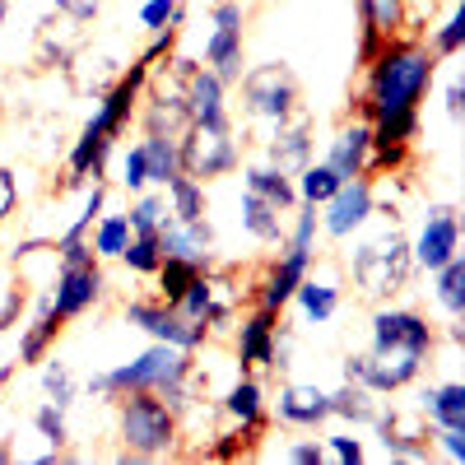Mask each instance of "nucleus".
<instances>
[{
  "mask_svg": "<svg viewBox=\"0 0 465 465\" xmlns=\"http://www.w3.org/2000/svg\"><path fill=\"white\" fill-rule=\"evenodd\" d=\"M261 433H265V429H247V423H238V429H232V433H219V442L210 447V456H214V460H232V456L252 451Z\"/></svg>",
  "mask_w": 465,
  "mask_h": 465,
  "instance_id": "obj_38",
  "label": "nucleus"
},
{
  "mask_svg": "<svg viewBox=\"0 0 465 465\" xmlns=\"http://www.w3.org/2000/svg\"><path fill=\"white\" fill-rule=\"evenodd\" d=\"M163 219H173V214H168V201H163V196H144V191H140V201L126 210L131 232H159Z\"/></svg>",
  "mask_w": 465,
  "mask_h": 465,
  "instance_id": "obj_35",
  "label": "nucleus"
},
{
  "mask_svg": "<svg viewBox=\"0 0 465 465\" xmlns=\"http://www.w3.org/2000/svg\"><path fill=\"white\" fill-rule=\"evenodd\" d=\"M377 391H368V386H359V381H344L340 391L331 396V414H340V419H354V423H372L377 419V401H372Z\"/></svg>",
  "mask_w": 465,
  "mask_h": 465,
  "instance_id": "obj_30",
  "label": "nucleus"
},
{
  "mask_svg": "<svg viewBox=\"0 0 465 465\" xmlns=\"http://www.w3.org/2000/svg\"><path fill=\"white\" fill-rule=\"evenodd\" d=\"M359 19L377 37H401L410 15H405V0H359Z\"/></svg>",
  "mask_w": 465,
  "mask_h": 465,
  "instance_id": "obj_29",
  "label": "nucleus"
},
{
  "mask_svg": "<svg viewBox=\"0 0 465 465\" xmlns=\"http://www.w3.org/2000/svg\"><path fill=\"white\" fill-rule=\"evenodd\" d=\"M372 182H368V173L363 177H349V182H340V191L326 201V214H322V228L331 232V238H349L368 214H372Z\"/></svg>",
  "mask_w": 465,
  "mask_h": 465,
  "instance_id": "obj_13",
  "label": "nucleus"
},
{
  "mask_svg": "<svg viewBox=\"0 0 465 465\" xmlns=\"http://www.w3.org/2000/svg\"><path fill=\"white\" fill-rule=\"evenodd\" d=\"M247 191H252V196H261V201H270L280 214L298 205V186H293L289 173L275 168V163H270V168H252V173H247Z\"/></svg>",
  "mask_w": 465,
  "mask_h": 465,
  "instance_id": "obj_23",
  "label": "nucleus"
},
{
  "mask_svg": "<svg viewBox=\"0 0 465 465\" xmlns=\"http://www.w3.org/2000/svg\"><path fill=\"white\" fill-rule=\"evenodd\" d=\"M447 116H451V122H460V116H465V84L460 80L447 84Z\"/></svg>",
  "mask_w": 465,
  "mask_h": 465,
  "instance_id": "obj_50",
  "label": "nucleus"
},
{
  "mask_svg": "<svg viewBox=\"0 0 465 465\" xmlns=\"http://www.w3.org/2000/svg\"><path fill=\"white\" fill-rule=\"evenodd\" d=\"M293 298H298V307H302V317L307 322H331L335 317V307H340V289L335 284H322V280H298V289H293Z\"/></svg>",
  "mask_w": 465,
  "mask_h": 465,
  "instance_id": "obj_27",
  "label": "nucleus"
},
{
  "mask_svg": "<svg viewBox=\"0 0 465 465\" xmlns=\"http://www.w3.org/2000/svg\"><path fill=\"white\" fill-rule=\"evenodd\" d=\"M331 451H335V460H344V465H359L363 460V442L359 438H331Z\"/></svg>",
  "mask_w": 465,
  "mask_h": 465,
  "instance_id": "obj_48",
  "label": "nucleus"
},
{
  "mask_svg": "<svg viewBox=\"0 0 465 465\" xmlns=\"http://www.w3.org/2000/svg\"><path fill=\"white\" fill-rule=\"evenodd\" d=\"M307 265H312V252H293L284 247V256L265 270V280L256 284V307H270V312H284V302L293 298L298 280L307 275Z\"/></svg>",
  "mask_w": 465,
  "mask_h": 465,
  "instance_id": "obj_15",
  "label": "nucleus"
},
{
  "mask_svg": "<svg viewBox=\"0 0 465 465\" xmlns=\"http://www.w3.org/2000/svg\"><path fill=\"white\" fill-rule=\"evenodd\" d=\"M242 228L252 232L256 242H284V223H280V210L261 201V196H242Z\"/></svg>",
  "mask_w": 465,
  "mask_h": 465,
  "instance_id": "obj_26",
  "label": "nucleus"
},
{
  "mask_svg": "<svg viewBox=\"0 0 465 465\" xmlns=\"http://www.w3.org/2000/svg\"><path fill=\"white\" fill-rule=\"evenodd\" d=\"M223 80L210 70V65H191L186 74H182V98H186V107H191V122L196 126H214V131H228L232 126V116H228V107H223Z\"/></svg>",
  "mask_w": 465,
  "mask_h": 465,
  "instance_id": "obj_10",
  "label": "nucleus"
},
{
  "mask_svg": "<svg viewBox=\"0 0 465 465\" xmlns=\"http://www.w3.org/2000/svg\"><path fill=\"white\" fill-rule=\"evenodd\" d=\"M33 429L43 433L52 447H65V442H70V429H65V410H61V405H52V401H47L43 410H37V414H33Z\"/></svg>",
  "mask_w": 465,
  "mask_h": 465,
  "instance_id": "obj_39",
  "label": "nucleus"
},
{
  "mask_svg": "<svg viewBox=\"0 0 465 465\" xmlns=\"http://www.w3.org/2000/svg\"><path fill=\"white\" fill-rule=\"evenodd\" d=\"M275 326H280V312L270 307H256L252 317H242L238 326V368L252 372L256 363L270 368V354H275Z\"/></svg>",
  "mask_w": 465,
  "mask_h": 465,
  "instance_id": "obj_16",
  "label": "nucleus"
},
{
  "mask_svg": "<svg viewBox=\"0 0 465 465\" xmlns=\"http://www.w3.org/2000/svg\"><path fill=\"white\" fill-rule=\"evenodd\" d=\"M43 391H47V396H52V405H61V410L74 401V377H70V368H65V363H56V359H52V363L43 368Z\"/></svg>",
  "mask_w": 465,
  "mask_h": 465,
  "instance_id": "obj_40",
  "label": "nucleus"
},
{
  "mask_svg": "<svg viewBox=\"0 0 465 465\" xmlns=\"http://www.w3.org/2000/svg\"><path fill=\"white\" fill-rule=\"evenodd\" d=\"M242 103L252 116H265V122H284V116L298 107V74L284 65V61H265V65H252L242 70Z\"/></svg>",
  "mask_w": 465,
  "mask_h": 465,
  "instance_id": "obj_6",
  "label": "nucleus"
},
{
  "mask_svg": "<svg viewBox=\"0 0 465 465\" xmlns=\"http://www.w3.org/2000/svg\"><path fill=\"white\" fill-rule=\"evenodd\" d=\"M10 377H15V363H5V368H0V391L10 386Z\"/></svg>",
  "mask_w": 465,
  "mask_h": 465,
  "instance_id": "obj_51",
  "label": "nucleus"
},
{
  "mask_svg": "<svg viewBox=\"0 0 465 465\" xmlns=\"http://www.w3.org/2000/svg\"><path fill=\"white\" fill-rule=\"evenodd\" d=\"M433 275H438V302L447 307L451 317H460V312H465V261L451 256L447 265L433 270Z\"/></svg>",
  "mask_w": 465,
  "mask_h": 465,
  "instance_id": "obj_32",
  "label": "nucleus"
},
{
  "mask_svg": "<svg viewBox=\"0 0 465 465\" xmlns=\"http://www.w3.org/2000/svg\"><path fill=\"white\" fill-rule=\"evenodd\" d=\"M126 242H131V223H126V214H107V219L94 228V252H98V261H103V256H122Z\"/></svg>",
  "mask_w": 465,
  "mask_h": 465,
  "instance_id": "obj_34",
  "label": "nucleus"
},
{
  "mask_svg": "<svg viewBox=\"0 0 465 465\" xmlns=\"http://www.w3.org/2000/svg\"><path fill=\"white\" fill-rule=\"evenodd\" d=\"M349 270H354V284L368 298H391V293H401L410 284L414 256H410V242L401 238V232H386V238L359 247L354 261H349Z\"/></svg>",
  "mask_w": 465,
  "mask_h": 465,
  "instance_id": "obj_4",
  "label": "nucleus"
},
{
  "mask_svg": "<svg viewBox=\"0 0 465 465\" xmlns=\"http://www.w3.org/2000/svg\"><path fill=\"white\" fill-rule=\"evenodd\" d=\"M116 423H122V460H153L168 456L177 442V414L153 391H122L116 396Z\"/></svg>",
  "mask_w": 465,
  "mask_h": 465,
  "instance_id": "obj_3",
  "label": "nucleus"
},
{
  "mask_svg": "<svg viewBox=\"0 0 465 465\" xmlns=\"http://www.w3.org/2000/svg\"><path fill=\"white\" fill-rule=\"evenodd\" d=\"M433 442H442L451 460H465V429H433Z\"/></svg>",
  "mask_w": 465,
  "mask_h": 465,
  "instance_id": "obj_47",
  "label": "nucleus"
},
{
  "mask_svg": "<svg viewBox=\"0 0 465 465\" xmlns=\"http://www.w3.org/2000/svg\"><path fill=\"white\" fill-rule=\"evenodd\" d=\"M242 24H247L242 0H219L214 5V28H242Z\"/></svg>",
  "mask_w": 465,
  "mask_h": 465,
  "instance_id": "obj_44",
  "label": "nucleus"
},
{
  "mask_svg": "<svg viewBox=\"0 0 465 465\" xmlns=\"http://www.w3.org/2000/svg\"><path fill=\"white\" fill-rule=\"evenodd\" d=\"M168 214L177 219V223H191V219H205V182H196V177H186V173H177L173 182H168Z\"/></svg>",
  "mask_w": 465,
  "mask_h": 465,
  "instance_id": "obj_25",
  "label": "nucleus"
},
{
  "mask_svg": "<svg viewBox=\"0 0 465 465\" xmlns=\"http://www.w3.org/2000/svg\"><path fill=\"white\" fill-rule=\"evenodd\" d=\"M56 10L74 24H94L98 19V0H56Z\"/></svg>",
  "mask_w": 465,
  "mask_h": 465,
  "instance_id": "obj_46",
  "label": "nucleus"
},
{
  "mask_svg": "<svg viewBox=\"0 0 465 465\" xmlns=\"http://www.w3.org/2000/svg\"><path fill=\"white\" fill-rule=\"evenodd\" d=\"M5 460H15V447H10L5 438H0V465H5Z\"/></svg>",
  "mask_w": 465,
  "mask_h": 465,
  "instance_id": "obj_52",
  "label": "nucleus"
},
{
  "mask_svg": "<svg viewBox=\"0 0 465 465\" xmlns=\"http://www.w3.org/2000/svg\"><path fill=\"white\" fill-rule=\"evenodd\" d=\"M322 456H326V451H322L317 442H293V447H289V460H298V465H322Z\"/></svg>",
  "mask_w": 465,
  "mask_h": 465,
  "instance_id": "obj_49",
  "label": "nucleus"
},
{
  "mask_svg": "<svg viewBox=\"0 0 465 465\" xmlns=\"http://www.w3.org/2000/svg\"><path fill=\"white\" fill-rule=\"evenodd\" d=\"M372 423H377V433H381L386 456H396V460H423V456H429V447H433V429L419 414H405V410L381 414L377 410Z\"/></svg>",
  "mask_w": 465,
  "mask_h": 465,
  "instance_id": "obj_12",
  "label": "nucleus"
},
{
  "mask_svg": "<svg viewBox=\"0 0 465 465\" xmlns=\"http://www.w3.org/2000/svg\"><path fill=\"white\" fill-rule=\"evenodd\" d=\"M61 331H65V322L56 317L52 298H37V307H33V322L24 326L19 359H15V363H47V354H52V344L61 340Z\"/></svg>",
  "mask_w": 465,
  "mask_h": 465,
  "instance_id": "obj_17",
  "label": "nucleus"
},
{
  "mask_svg": "<svg viewBox=\"0 0 465 465\" xmlns=\"http://www.w3.org/2000/svg\"><path fill=\"white\" fill-rule=\"evenodd\" d=\"M144 168H149V182L153 186H168L177 173H182V159H177V140L168 135H144Z\"/></svg>",
  "mask_w": 465,
  "mask_h": 465,
  "instance_id": "obj_28",
  "label": "nucleus"
},
{
  "mask_svg": "<svg viewBox=\"0 0 465 465\" xmlns=\"http://www.w3.org/2000/svg\"><path fill=\"white\" fill-rule=\"evenodd\" d=\"M177 159H182V173L196 177V182H210V177H228L238 168V140H232V126L228 131H214V126H196L191 122L186 135L177 140Z\"/></svg>",
  "mask_w": 465,
  "mask_h": 465,
  "instance_id": "obj_7",
  "label": "nucleus"
},
{
  "mask_svg": "<svg viewBox=\"0 0 465 465\" xmlns=\"http://www.w3.org/2000/svg\"><path fill=\"white\" fill-rule=\"evenodd\" d=\"M126 322L149 331L153 340H163V344H177V349H201L205 335H210L205 322L182 317L177 307H168L163 298H135V302H126Z\"/></svg>",
  "mask_w": 465,
  "mask_h": 465,
  "instance_id": "obj_8",
  "label": "nucleus"
},
{
  "mask_svg": "<svg viewBox=\"0 0 465 465\" xmlns=\"http://www.w3.org/2000/svg\"><path fill=\"white\" fill-rule=\"evenodd\" d=\"M15 205H19V182L10 168H0V223L15 214Z\"/></svg>",
  "mask_w": 465,
  "mask_h": 465,
  "instance_id": "obj_45",
  "label": "nucleus"
},
{
  "mask_svg": "<svg viewBox=\"0 0 465 465\" xmlns=\"http://www.w3.org/2000/svg\"><path fill=\"white\" fill-rule=\"evenodd\" d=\"M24 307H28V293H24V280H15L10 293H5V302H0V335L24 322Z\"/></svg>",
  "mask_w": 465,
  "mask_h": 465,
  "instance_id": "obj_43",
  "label": "nucleus"
},
{
  "mask_svg": "<svg viewBox=\"0 0 465 465\" xmlns=\"http://www.w3.org/2000/svg\"><path fill=\"white\" fill-rule=\"evenodd\" d=\"M122 186H126V191H135V196H140V191L149 186V168H144V144H131V149H126V159H122Z\"/></svg>",
  "mask_w": 465,
  "mask_h": 465,
  "instance_id": "obj_41",
  "label": "nucleus"
},
{
  "mask_svg": "<svg viewBox=\"0 0 465 465\" xmlns=\"http://www.w3.org/2000/svg\"><path fill=\"white\" fill-rule=\"evenodd\" d=\"M438 331L414 307H377L372 312V354H423L433 359Z\"/></svg>",
  "mask_w": 465,
  "mask_h": 465,
  "instance_id": "obj_5",
  "label": "nucleus"
},
{
  "mask_svg": "<svg viewBox=\"0 0 465 465\" xmlns=\"http://www.w3.org/2000/svg\"><path fill=\"white\" fill-rule=\"evenodd\" d=\"M107 280H103V261L98 256H80V261H61V275H56V289H52V307L61 322H74L84 317L89 307L103 298Z\"/></svg>",
  "mask_w": 465,
  "mask_h": 465,
  "instance_id": "obj_9",
  "label": "nucleus"
},
{
  "mask_svg": "<svg viewBox=\"0 0 465 465\" xmlns=\"http://www.w3.org/2000/svg\"><path fill=\"white\" fill-rule=\"evenodd\" d=\"M460 43H465V5H456V10H451V19L433 33V56H438V61H447V56H456V52H460Z\"/></svg>",
  "mask_w": 465,
  "mask_h": 465,
  "instance_id": "obj_37",
  "label": "nucleus"
},
{
  "mask_svg": "<svg viewBox=\"0 0 465 465\" xmlns=\"http://www.w3.org/2000/svg\"><path fill=\"white\" fill-rule=\"evenodd\" d=\"M210 265H201V261H186V256H163L159 261V270H153V275H159V298L168 302V307H177V298L196 284L201 275H205Z\"/></svg>",
  "mask_w": 465,
  "mask_h": 465,
  "instance_id": "obj_24",
  "label": "nucleus"
},
{
  "mask_svg": "<svg viewBox=\"0 0 465 465\" xmlns=\"http://www.w3.org/2000/svg\"><path fill=\"white\" fill-rule=\"evenodd\" d=\"M368 149H372V131H368V122H354V126H344V131L331 140L326 163L335 168L340 182L363 177V173H368Z\"/></svg>",
  "mask_w": 465,
  "mask_h": 465,
  "instance_id": "obj_19",
  "label": "nucleus"
},
{
  "mask_svg": "<svg viewBox=\"0 0 465 465\" xmlns=\"http://www.w3.org/2000/svg\"><path fill=\"white\" fill-rule=\"evenodd\" d=\"M331 419V396L317 391V386H280V423H293V429H317V423Z\"/></svg>",
  "mask_w": 465,
  "mask_h": 465,
  "instance_id": "obj_18",
  "label": "nucleus"
},
{
  "mask_svg": "<svg viewBox=\"0 0 465 465\" xmlns=\"http://www.w3.org/2000/svg\"><path fill=\"white\" fill-rule=\"evenodd\" d=\"M5 15H10V0H0V24H5Z\"/></svg>",
  "mask_w": 465,
  "mask_h": 465,
  "instance_id": "obj_53",
  "label": "nucleus"
},
{
  "mask_svg": "<svg viewBox=\"0 0 465 465\" xmlns=\"http://www.w3.org/2000/svg\"><path fill=\"white\" fill-rule=\"evenodd\" d=\"M122 261L135 270V275H153V270H159V261H163L159 232H131V242H126Z\"/></svg>",
  "mask_w": 465,
  "mask_h": 465,
  "instance_id": "obj_33",
  "label": "nucleus"
},
{
  "mask_svg": "<svg viewBox=\"0 0 465 465\" xmlns=\"http://www.w3.org/2000/svg\"><path fill=\"white\" fill-rule=\"evenodd\" d=\"M423 414L433 419V429H465V386L460 381L429 386L423 391Z\"/></svg>",
  "mask_w": 465,
  "mask_h": 465,
  "instance_id": "obj_22",
  "label": "nucleus"
},
{
  "mask_svg": "<svg viewBox=\"0 0 465 465\" xmlns=\"http://www.w3.org/2000/svg\"><path fill=\"white\" fill-rule=\"evenodd\" d=\"M410 256H414V265H423V270H438V265H447L451 256H460V219H456L451 205L429 210V223H423V232H419V242L410 247Z\"/></svg>",
  "mask_w": 465,
  "mask_h": 465,
  "instance_id": "obj_11",
  "label": "nucleus"
},
{
  "mask_svg": "<svg viewBox=\"0 0 465 465\" xmlns=\"http://www.w3.org/2000/svg\"><path fill=\"white\" fill-rule=\"evenodd\" d=\"M340 191V177L331 163H302V177H298V201L302 205H326Z\"/></svg>",
  "mask_w": 465,
  "mask_h": 465,
  "instance_id": "obj_31",
  "label": "nucleus"
},
{
  "mask_svg": "<svg viewBox=\"0 0 465 465\" xmlns=\"http://www.w3.org/2000/svg\"><path fill=\"white\" fill-rule=\"evenodd\" d=\"M191 372H196V359H191V349H177V344H153L144 349V354L135 363H122V368H112V372H98L89 381V391L94 396H107L116 401L122 391H153L177 419L191 410Z\"/></svg>",
  "mask_w": 465,
  "mask_h": 465,
  "instance_id": "obj_2",
  "label": "nucleus"
},
{
  "mask_svg": "<svg viewBox=\"0 0 465 465\" xmlns=\"http://www.w3.org/2000/svg\"><path fill=\"white\" fill-rule=\"evenodd\" d=\"M182 19H186V5L182 0H144L140 5V24L144 28H182Z\"/></svg>",
  "mask_w": 465,
  "mask_h": 465,
  "instance_id": "obj_36",
  "label": "nucleus"
},
{
  "mask_svg": "<svg viewBox=\"0 0 465 465\" xmlns=\"http://www.w3.org/2000/svg\"><path fill=\"white\" fill-rule=\"evenodd\" d=\"M363 70H368V84H363L359 112L363 122H377V116H391V112H419L423 94H429L438 74V56L419 37H386Z\"/></svg>",
  "mask_w": 465,
  "mask_h": 465,
  "instance_id": "obj_1",
  "label": "nucleus"
},
{
  "mask_svg": "<svg viewBox=\"0 0 465 465\" xmlns=\"http://www.w3.org/2000/svg\"><path fill=\"white\" fill-rule=\"evenodd\" d=\"M312 159V116L302 107H293L284 122H275V135H270V163L275 168H302Z\"/></svg>",
  "mask_w": 465,
  "mask_h": 465,
  "instance_id": "obj_14",
  "label": "nucleus"
},
{
  "mask_svg": "<svg viewBox=\"0 0 465 465\" xmlns=\"http://www.w3.org/2000/svg\"><path fill=\"white\" fill-rule=\"evenodd\" d=\"M312 242H317V205H302L298 210V223L289 232V247L293 252H312Z\"/></svg>",
  "mask_w": 465,
  "mask_h": 465,
  "instance_id": "obj_42",
  "label": "nucleus"
},
{
  "mask_svg": "<svg viewBox=\"0 0 465 465\" xmlns=\"http://www.w3.org/2000/svg\"><path fill=\"white\" fill-rule=\"evenodd\" d=\"M223 414H228L232 423H247V429H265V396H261V381H256L252 372H242L238 381L228 386Z\"/></svg>",
  "mask_w": 465,
  "mask_h": 465,
  "instance_id": "obj_20",
  "label": "nucleus"
},
{
  "mask_svg": "<svg viewBox=\"0 0 465 465\" xmlns=\"http://www.w3.org/2000/svg\"><path fill=\"white\" fill-rule=\"evenodd\" d=\"M205 61L223 84L242 80V28H214L205 43Z\"/></svg>",
  "mask_w": 465,
  "mask_h": 465,
  "instance_id": "obj_21",
  "label": "nucleus"
}]
</instances>
